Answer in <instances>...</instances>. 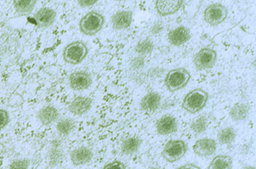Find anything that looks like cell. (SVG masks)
Masks as SVG:
<instances>
[{
  "label": "cell",
  "mask_w": 256,
  "mask_h": 169,
  "mask_svg": "<svg viewBox=\"0 0 256 169\" xmlns=\"http://www.w3.org/2000/svg\"><path fill=\"white\" fill-rule=\"evenodd\" d=\"M209 94L202 88L193 89L184 96L182 107L184 111L190 114H196L206 107Z\"/></svg>",
  "instance_id": "cell-1"
},
{
  "label": "cell",
  "mask_w": 256,
  "mask_h": 169,
  "mask_svg": "<svg viewBox=\"0 0 256 169\" xmlns=\"http://www.w3.org/2000/svg\"><path fill=\"white\" fill-rule=\"evenodd\" d=\"M192 74L185 68L172 69L166 73L164 78V85L170 92L182 90L190 82Z\"/></svg>",
  "instance_id": "cell-2"
},
{
  "label": "cell",
  "mask_w": 256,
  "mask_h": 169,
  "mask_svg": "<svg viewBox=\"0 0 256 169\" xmlns=\"http://www.w3.org/2000/svg\"><path fill=\"white\" fill-rule=\"evenodd\" d=\"M105 24V18L101 13L92 10L86 13L80 20L78 26L84 36H94L100 32Z\"/></svg>",
  "instance_id": "cell-3"
},
{
  "label": "cell",
  "mask_w": 256,
  "mask_h": 169,
  "mask_svg": "<svg viewBox=\"0 0 256 169\" xmlns=\"http://www.w3.org/2000/svg\"><path fill=\"white\" fill-rule=\"evenodd\" d=\"M88 54V46L80 40L73 41L68 44L62 50L64 60L70 65L80 64L86 58Z\"/></svg>",
  "instance_id": "cell-4"
},
{
  "label": "cell",
  "mask_w": 256,
  "mask_h": 169,
  "mask_svg": "<svg viewBox=\"0 0 256 169\" xmlns=\"http://www.w3.org/2000/svg\"><path fill=\"white\" fill-rule=\"evenodd\" d=\"M188 151V144L182 140H170L162 148L161 156L168 163H174L182 159Z\"/></svg>",
  "instance_id": "cell-5"
},
{
  "label": "cell",
  "mask_w": 256,
  "mask_h": 169,
  "mask_svg": "<svg viewBox=\"0 0 256 169\" xmlns=\"http://www.w3.org/2000/svg\"><path fill=\"white\" fill-rule=\"evenodd\" d=\"M228 9L225 5L216 2L208 5L204 12V20L212 26H217L226 20Z\"/></svg>",
  "instance_id": "cell-6"
},
{
  "label": "cell",
  "mask_w": 256,
  "mask_h": 169,
  "mask_svg": "<svg viewBox=\"0 0 256 169\" xmlns=\"http://www.w3.org/2000/svg\"><path fill=\"white\" fill-rule=\"evenodd\" d=\"M217 60L218 54L216 50L209 46H205L194 54L193 64L197 70H205L213 68Z\"/></svg>",
  "instance_id": "cell-7"
},
{
  "label": "cell",
  "mask_w": 256,
  "mask_h": 169,
  "mask_svg": "<svg viewBox=\"0 0 256 169\" xmlns=\"http://www.w3.org/2000/svg\"><path fill=\"white\" fill-rule=\"evenodd\" d=\"M92 77L86 70H76L69 76L68 84L73 91H85L92 86Z\"/></svg>",
  "instance_id": "cell-8"
},
{
  "label": "cell",
  "mask_w": 256,
  "mask_h": 169,
  "mask_svg": "<svg viewBox=\"0 0 256 169\" xmlns=\"http://www.w3.org/2000/svg\"><path fill=\"white\" fill-rule=\"evenodd\" d=\"M178 121L174 116L166 114L162 116L156 121V132L160 136H165L172 135L178 131Z\"/></svg>",
  "instance_id": "cell-9"
},
{
  "label": "cell",
  "mask_w": 256,
  "mask_h": 169,
  "mask_svg": "<svg viewBox=\"0 0 256 169\" xmlns=\"http://www.w3.org/2000/svg\"><path fill=\"white\" fill-rule=\"evenodd\" d=\"M93 105V100L89 96H76L68 105V111L76 116H82L90 112Z\"/></svg>",
  "instance_id": "cell-10"
},
{
  "label": "cell",
  "mask_w": 256,
  "mask_h": 169,
  "mask_svg": "<svg viewBox=\"0 0 256 169\" xmlns=\"http://www.w3.org/2000/svg\"><path fill=\"white\" fill-rule=\"evenodd\" d=\"M56 17L57 14L56 10L48 6H44L40 8L33 16L36 26H38V28L44 29L48 28L54 24Z\"/></svg>",
  "instance_id": "cell-11"
},
{
  "label": "cell",
  "mask_w": 256,
  "mask_h": 169,
  "mask_svg": "<svg viewBox=\"0 0 256 169\" xmlns=\"http://www.w3.org/2000/svg\"><path fill=\"white\" fill-rule=\"evenodd\" d=\"M218 144L212 138H202L196 141L193 145V152L197 156L201 158L212 156L217 150Z\"/></svg>",
  "instance_id": "cell-12"
},
{
  "label": "cell",
  "mask_w": 256,
  "mask_h": 169,
  "mask_svg": "<svg viewBox=\"0 0 256 169\" xmlns=\"http://www.w3.org/2000/svg\"><path fill=\"white\" fill-rule=\"evenodd\" d=\"M161 101L162 97L157 92H148L140 100V110L146 114H152L160 108Z\"/></svg>",
  "instance_id": "cell-13"
},
{
  "label": "cell",
  "mask_w": 256,
  "mask_h": 169,
  "mask_svg": "<svg viewBox=\"0 0 256 169\" xmlns=\"http://www.w3.org/2000/svg\"><path fill=\"white\" fill-rule=\"evenodd\" d=\"M184 4V1L182 0H158L154 4V6L160 16L164 17L178 12Z\"/></svg>",
  "instance_id": "cell-14"
},
{
  "label": "cell",
  "mask_w": 256,
  "mask_h": 169,
  "mask_svg": "<svg viewBox=\"0 0 256 169\" xmlns=\"http://www.w3.org/2000/svg\"><path fill=\"white\" fill-rule=\"evenodd\" d=\"M133 21V13L130 10H120L116 12L110 18L112 28L124 30L130 28Z\"/></svg>",
  "instance_id": "cell-15"
},
{
  "label": "cell",
  "mask_w": 256,
  "mask_h": 169,
  "mask_svg": "<svg viewBox=\"0 0 256 169\" xmlns=\"http://www.w3.org/2000/svg\"><path fill=\"white\" fill-rule=\"evenodd\" d=\"M94 154L90 148L86 146L76 148L70 153V160L74 166H82L90 163Z\"/></svg>",
  "instance_id": "cell-16"
},
{
  "label": "cell",
  "mask_w": 256,
  "mask_h": 169,
  "mask_svg": "<svg viewBox=\"0 0 256 169\" xmlns=\"http://www.w3.org/2000/svg\"><path fill=\"white\" fill-rule=\"evenodd\" d=\"M192 38L190 29L185 26H180L168 33V41L172 46H180L185 44Z\"/></svg>",
  "instance_id": "cell-17"
},
{
  "label": "cell",
  "mask_w": 256,
  "mask_h": 169,
  "mask_svg": "<svg viewBox=\"0 0 256 169\" xmlns=\"http://www.w3.org/2000/svg\"><path fill=\"white\" fill-rule=\"evenodd\" d=\"M58 111L53 105H46L37 113V119L42 126L48 127L56 123L58 119Z\"/></svg>",
  "instance_id": "cell-18"
},
{
  "label": "cell",
  "mask_w": 256,
  "mask_h": 169,
  "mask_svg": "<svg viewBox=\"0 0 256 169\" xmlns=\"http://www.w3.org/2000/svg\"><path fill=\"white\" fill-rule=\"evenodd\" d=\"M250 106L248 104L238 102L232 106L229 112L230 120L238 123L246 120L250 115Z\"/></svg>",
  "instance_id": "cell-19"
},
{
  "label": "cell",
  "mask_w": 256,
  "mask_h": 169,
  "mask_svg": "<svg viewBox=\"0 0 256 169\" xmlns=\"http://www.w3.org/2000/svg\"><path fill=\"white\" fill-rule=\"evenodd\" d=\"M142 140L140 137L133 136L128 137L124 140L122 144L120 145L121 152L125 156L134 155L138 152L140 148L142 146Z\"/></svg>",
  "instance_id": "cell-20"
},
{
  "label": "cell",
  "mask_w": 256,
  "mask_h": 169,
  "mask_svg": "<svg viewBox=\"0 0 256 169\" xmlns=\"http://www.w3.org/2000/svg\"><path fill=\"white\" fill-rule=\"evenodd\" d=\"M76 124L74 120L70 118H62L56 123V131L60 136L66 137L72 134L76 129Z\"/></svg>",
  "instance_id": "cell-21"
},
{
  "label": "cell",
  "mask_w": 256,
  "mask_h": 169,
  "mask_svg": "<svg viewBox=\"0 0 256 169\" xmlns=\"http://www.w3.org/2000/svg\"><path fill=\"white\" fill-rule=\"evenodd\" d=\"M233 167V159L230 156H216L208 164V169H232Z\"/></svg>",
  "instance_id": "cell-22"
},
{
  "label": "cell",
  "mask_w": 256,
  "mask_h": 169,
  "mask_svg": "<svg viewBox=\"0 0 256 169\" xmlns=\"http://www.w3.org/2000/svg\"><path fill=\"white\" fill-rule=\"evenodd\" d=\"M237 132L233 127H225L220 129L217 134V140L220 145H229L234 143Z\"/></svg>",
  "instance_id": "cell-23"
},
{
  "label": "cell",
  "mask_w": 256,
  "mask_h": 169,
  "mask_svg": "<svg viewBox=\"0 0 256 169\" xmlns=\"http://www.w3.org/2000/svg\"><path fill=\"white\" fill-rule=\"evenodd\" d=\"M36 2V0H16L13 2V6L18 14H29L34 10Z\"/></svg>",
  "instance_id": "cell-24"
},
{
  "label": "cell",
  "mask_w": 256,
  "mask_h": 169,
  "mask_svg": "<svg viewBox=\"0 0 256 169\" xmlns=\"http://www.w3.org/2000/svg\"><path fill=\"white\" fill-rule=\"evenodd\" d=\"M154 50V42L150 38H142L137 42L134 46V52L140 56H146L148 54H152Z\"/></svg>",
  "instance_id": "cell-25"
},
{
  "label": "cell",
  "mask_w": 256,
  "mask_h": 169,
  "mask_svg": "<svg viewBox=\"0 0 256 169\" xmlns=\"http://www.w3.org/2000/svg\"><path fill=\"white\" fill-rule=\"evenodd\" d=\"M208 127V119L204 116L196 118L194 120L192 121L190 125V130L196 135H200V134L205 132Z\"/></svg>",
  "instance_id": "cell-26"
},
{
  "label": "cell",
  "mask_w": 256,
  "mask_h": 169,
  "mask_svg": "<svg viewBox=\"0 0 256 169\" xmlns=\"http://www.w3.org/2000/svg\"><path fill=\"white\" fill-rule=\"evenodd\" d=\"M62 148H61V142L60 140L53 141L50 148V154H49V160L52 165H56L60 161L62 157Z\"/></svg>",
  "instance_id": "cell-27"
},
{
  "label": "cell",
  "mask_w": 256,
  "mask_h": 169,
  "mask_svg": "<svg viewBox=\"0 0 256 169\" xmlns=\"http://www.w3.org/2000/svg\"><path fill=\"white\" fill-rule=\"evenodd\" d=\"M29 160L26 159L14 160L9 165V169H28L29 168Z\"/></svg>",
  "instance_id": "cell-28"
},
{
  "label": "cell",
  "mask_w": 256,
  "mask_h": 169,
  "mask_svg": "<svg viewBox=\"0 0 256 169\" xmlns=\"http://www.w3.org/2000/svg\"><path fill=\"white\" fill-rule=\"evenodd\" d=\"M10 123V115L6 110L0 108V131L8 126Z\"/></svg>",
  "instance_id": "cell-29"
},
{
  "label": "cell",
  "mask_w": 256,
  "mask_h": 169,
  "mask_svg": "<svg viewBox=\"0 0 256 169\" xmlns=\"http://www.w3.org/2000/svg\"><path fill=\"white\" fill-rule=\"evenodd\" d=\"M102 169H126V167L122 161L114 160L106 164Z\"/></svg>",
  "instance_id": "cell-30"
},
{
  "label": "cell",
  "mask_w": 256,
  "mask_h": 169,
  "mask_svg": "<svg viewBox=\"0 0 256 169\" xmlns=\"http://www.w3.org/2000/svg\"><path fill=\"white\" fill-rule=\"evenodd\" d=\"M144 65V57L140 56L136 57L134 58H133L132 61V64H130L132 68L134 69V70H137V69L141 68Z\"/></svg>",
  "instance_id": "cell-31"
},
{
  "label": "cell",
  "mask_w": 256,
  "mask_h": 169,
  "mask_svg": "<svg viewBox=\"0 0 256 169\" xmlns=\"http://www.w3.org/2000/svg\"><path fill=\"white\" fill-rule=\"evenodd\" d=\"M97 2L98 1H96V0H80V1H78V4L82 8H86L94 6Z\"/></svg>",
  "instance_id": "cell-32"
},
{
  "label": "cell",
  "mask_w": 256,
  "mask_h": 169,
  "mask_svg": "<svg viewBox=\"0 0 256 169\" xmlns=\"http://www.w3.org/2000/svg\"><path fill=\"white\" fill-rule=\"evenodd\" d=\"M176 169H201L200 166L196 164L188 163L186 164L182 165L180 167L177 168Z\"/></svg>",
  "instance_id": "cell-33"
},
{
  "label": "cell",
  "mask_w": 256,
  "mask_h": 169,
  "mask_svg": "<svg viewBox=\"0 0 256 169\" xmlns=\"http://www.w3.org/2000/svg\"><path fill=\"white\" fill-rule=\"evenodd\" d=\"M240 169H256V167L253 165H245L244 167L241 168Z\"/></svg>",
  "instance_id": "cell-34"
},
{
  "label": "cell",
  "mask_w": 256,
  "mask_h": 169,
  "mask_svg": "<svg viewBox=\"0 0 256 169\" xmlns=\"http://www.w3.org/2000/svg\"><path fill=\"white\" fill-rule=\"evenodd\" d=\"M150 169H161V168H152Z\"/></svg>",
  "instance_id": "cell-35"
}]
</instances>
